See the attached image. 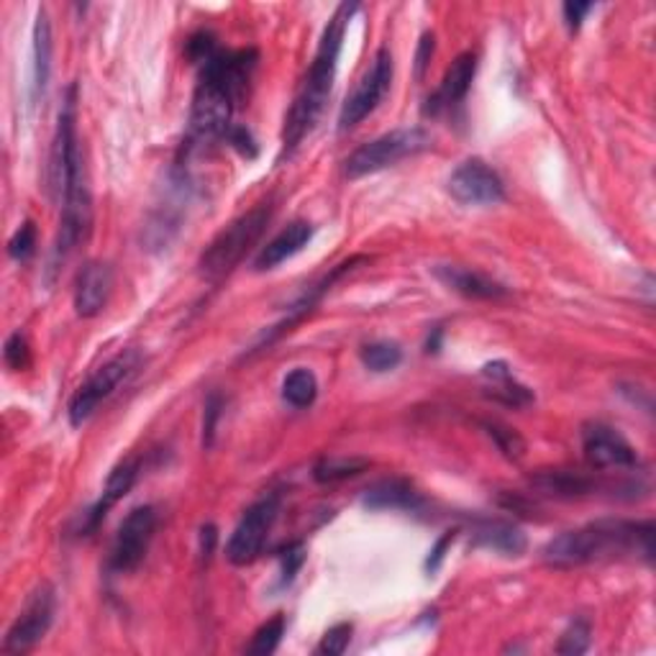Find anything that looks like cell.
Masks as SVG:
<instances>
[{
  "instance_id": "cell-32",
  "label": "cell",
  "mask_w": 656,
  "mask_h": 656,
  "mask_svg": "<svg viewBox=\"0 0 656 656\" xmlns=\"http://www.w3.org/2000/svg\"><path fill=\"white\" fill-rule=\"evenodd\" d=\"M308 549L303 541H293L287 547L279 549V562H283V585H290L295 580V574L300 572V566L306 564Z\"/></svg>"
},
{
  "instance_id": "cell-17",
  "label": "cell",
  "mask_w": 656,
  "mask_h": 656,
  "mask_svg": "<svg viewBox=\"0 0 656 656\" xmlns=\"http://www.w3.org/2000/svg\"><path fill=\"white\" fill-rule=\"evenodd\" d=\"M433 275L449 290L460 293L469 300H500L508 295V287L500 285L498 279L482 275V272L460 267V264H437Z\"/></svg>"
},
{
  "instance_id": "cell-18",
  "label": "cell",
  "mask_w": 656,
  "mask_h": 656,
  "mask_svg": "<svg viewBox=\"0 0 656 656\" xmlns=\"http://www.w3.org/2000/svg\"><path fill=\"white\" fill-rule=\"evenodd\" d=\"M311 239H313V226L306 224V220H295V224L283 228L275 239L267 241V247H262V252L257 254L254 260V270L267 272L279 267V264L293 260L298 252H303Z\"/></svg>"
},
{
  "instance_id": "cell-19",
  "label": "cell",
  "mask_w": 656,
  "mask_h": 656,
  "mask_svg": "<svg viewBox=\"0 0 656 656\" xmlns=\"http://www.w3.org/2000/svg\"><path fill=\"white\" fill-rule=\"evenodd\" d=\"M362 503L370 508V511H416V508H421L424 500L408 480L390 477V480L370 485V488L365 490Z\"/></svg>"
},
{
  "instance_id": "cell-20",
  "label": "cell",
  "mask_w": 656,
  "mask_h": 656,
  "mask_svg": "<svg viewBox=\"0 0 656 656\" xmlns=\"http://www.w3.org/2000/svg\"><path fill=\"white\" fill-rule=\"evenodd\" d=\"M32 59V98L39 100L44 91H47L51 75V26L47 11L36 13Z\"/></svg>"
},
{
  "instance_id": "cell-10",
  "label": "cell",
  "mask_w": 656,
  "mask_h": 656,
  "mask_svg": "<svg viewBox=\"0 0 656 656\" xmlns=\"http://www.w3.org/2000/svg\"><path fill=\"white\" fill-rule=\"evenodd\" d=\"M134 367H136V354L123 351V354H118V357L110 359V362L103 365L98 372L91 374L85 385H80L77 393L72 395L70 408H68L70 424L83 426L87 418L93 416L95 408H98V405L106 401L108 395H114V390L121 385V382L127 380L131 372H134Z\"/></svg>"
},
{
  "instance_id": "cell-30",
  "label": "cell",
  "mask_w": 656,
  "mask_h": 656,
  "mask_svg": "<svg viewBox=\"0 0 656 656\" xmlns=\"http://www.w3.org/2000/svg\"><path fill=\"white\" fill-rule=\"evenodd\" d=\"M3 359H5V365H9V370H13V372H24L26 367L32 365V349H28V338L21 334V331H13V334L5 338Z\"/></svg>"
},
{
  "instance_id": "cell-11",
  "label": "cell",
  "mask_w": 656,
  "mask_h": 656,
  "mask_svg": "<svg viewBox=\"0 0 656 656\" xmlns=\"http://www.w3.org/2000/svg\"><path fill=\"white\" fill-rule=\"evenodd\" d=\"M449 193L464 205H496L505 201L500 175L485 159H467L449 177Z\"/></svg>"
},
{
  "instance_id": "cell-2",
  "label": "cell",
  "mask_w": 656,
  "mask_h": 656,
  "mask_svg": "<svg viewBox=\"0 0 656 656\" xmlns=\"http://www.w3.org/2000/svg\"><path fill=\"white\" fill-rule=\"evenodd\" d=\"M260 62L254 49L216 51L203 64L201 83L190 106V129L195 136H226L231 129L236 103L247 93L252 72Z\"/></svg>"
},
{
  "instance_id": "cell-35",
  "label": "cell",
  "mask_w": 656,
  "mask_h": 656,
  "mask_svg": "<svg viewBox=\"0 0 656 656\" xmlns=\"http://www.w3.org/2000/svg\"><path fill=\"white\" fill-rule=\"evenodd\" d=\"M226 139H228V144H231L234 150H239L241 154H244L247 159H254L257 157V142H254L252 134H249L247 129L231 127V129H228Z\"/></svg>"
},
{
  "instance_id": "cell-9",
  "label": "cell",
  "mask_w": 656,
  "mask_h": 656,
  "mask_svg": "<svg viewBox=\"0 0 656 656\" xmlns=\"http://www.w3.org/2000/svg\"><path fill=\"white\" fill-rule=\"evenodd\" d=\"M154 528H157V513L152 505L134 508L127 518H123L121 528H118L114 549H110L108 566L110 572L129 574L139 570V564L144 562L150 544L154 539Z\"/></svg>"
},
{
  "instance_id": "cell-31",
  "label": "cell",
  "mask_w": 656,
  "mask_h": 656,
  "mask_svg": "<svg viewBox=\"0 0 656 656\" xmlns=\"http://www.w3.org/2000/svg\"><path fill=\"white\" fill-rule=\"evenodd\" d=\"M34 252H36V226L32 224V220H24V224L16 228V234L11 236L9 254H11V260L26 262Z\"/></svg>"
},
{
  "instance_id": "cell-29",
  "label": "cell",
  "mask_w": 656,
  "mask_h": 656,
  "mask_svg": "<svg viewBox=\"0 0 656 656\" xmlns=\"http://www.w3.org/2000/svg\"><path fill=\"white\" fill-rule=\"evenodd\" d=\"M351 633H354L351 623L331 625V629L323 633L321 644L315 646V654H319V656H342L351 644Z\"/></svg>"
},
{
  "instance_id": "cell-5",
  "label": "cell",
  "mask_w": 656,
  "mask_h": 656,
  "mask_svg": "<svg viewBox=\"0 0 656 656\" xmlns=\"http://www.w3.org/2000/svg\"><path fill=\"white\" fill-rule=\"evenodd\" d=\"M429 146L431 136L424 129H395L354 150L344 162V175L349 180H357V177L380 172V169L393 167L397 162L416 157Z\"/></svg>"
},
{
  "instance_id": "cell-23",
  "label": "cell",
  "mask_w": 656,
  "mask_h": 656,
  "mask_svg": "<svg viewBox=\"0 0 656 656\" xmlns=\"http://www.w3.org/2000/svg\"><path fill=\"white\" fill-rule=\"evenodd\" d=\"M365 469H370V460H365V456H321L313 464V480L321 485H334L351 480V477L362 475Z\"/></svg>"
},
{
  "instance_id": "cell-27",
  "label": "cell",
  "mask_w": 656,
  "mask_h": 656,
  "mask_svg": "<svg viewBox=\"0 0 656 656\" xmlns=\"http://www.w3.org/2000/svg\"><path fill=\"white\" fill-rule=\"evenodd\" d=\"M359 357H362L367 370H372V372H390L403 362L401 346L393 344V342L367 344Z\"/></svg>"
},
{
  "instance_id": "cell-37",
  "label": "cell",
  "mask_w": 656,
  "mask_h": 656,
  "mask_svg": "<svg viewBox=\"0 0 656 656\" xmlns=\"http://www.w3.org/2000/svg\"><path fill=\"white\" fill-rule=\"evenodd\" d=\"M593 9H595L593 3H577V0H570V3H564L562 13H564L566 26H570V32H577V28L582 26V21H585V16Z\"/></svg>"
},
{
  "instance_id": "cell-39",
  "label": "cell",
  "mask_w": 656,
  "mask_h": 656,
  "mask_svg": "<svg viewBox=\"0 0 656 656\" xmlns=\"http://www.w3.org/2000/svg\"><path fill=\"white\" fill-rule=\"evenodd\" d=\"M216 541H218V530H216V526H203V530H201V549H203V557H211V551H213V547H216Z\"/></svg>"
},
{
  "instance_id": "cell-15",
  "label": "cell",
  "mask_w": 656,
  "mask_h": 656,
  "mask_svg": "<svg viewBox=\"0 0 656 656\" xmlns=\"http://www.w3.org/2000/svg\"><path fill=\"white\" fill-rule=\"evenodd\" d=\"M139 469H142V462H139V456H129V460H123L114 472H110L108 480H106V488H103L100 500L91 508V511L85 513L83 528H80V530H83V536L95 534V528L100 526L110 508H114L118 500H123L129 496L131 488H134L136 477H139Z\"/></svg>"
},
{
  "instance_id": "cell-33",
  "label": "cell",
  "mask_w": 656,
  "mask_h": 656,
  "mask_svg": "<svg viewBox=\"0 0 656 656\" xmlns=\"http://www.w3.org/2000/svg\"><path fill=\"white\" fill-rule=\"evenodd\" d=\"M216 36H213L211 32H198L188 39V47H186V55L190 62L195 64H205L208 59L216 57Z\"/></svg>"
},
{
  "instance_id": "cell-4",
  "label": "cell",
  "mask_w": 656,
  "mask_h": 656,
  "mask_svg": "<svg viewBox=\"0 0 656 656\" xmlns=\"http://www.w3.org/2000/svg\"><path fill=\"white\" fill-rule=\"evenodd\" d=\"M272 218V208L267 203L257 205V208L241 213L239 218H234L224 231H218L216 239L205 247V252L201 254V262H198V270H201V277L208 279V283H220V279L231 275V272L239 267L241 260H244L249 249H252L260 236L264 234Z\"/></svg>"
},
{
  "instance_id": "cell-36",
  "label": "cell",
  "mask_w": 656,
  "mask_h": 656,
  "mask_svg": "<svg viewBox=\"0 0 656 656\" xmlns=\"http://www.w3.org/2000/svg\"><path fill=\"white\" fill-rule=\"evenodd\" d=\"M456 539V534L454 530H446L444 536H441V539L437 541V547H433L431 551H429V559H426V572L429 574H433L441 566V562H444V557H446V549L452 547V541Z\"/></svg>"
},
{
  "instance_id": "cell-6",
  "label": "cell",
  "mask_w": 656,
  "mask_h": 656,
  "mask_svg": "<svg viewBox=\"0 0 656 656\" xmlns=\"http://www.w3.org/2000/svg\"><path fill=\"white\" fill-rule=\"evenodd\" d=\"M279 515V496H264L257 500L254 505L247 508V513L241 515L239 526L234 528L231 539L226 544V559L234 566H247L260 559L264 544L272 526H275Z\"/></svg>"
},
{
  "instance_id": "cell-34",
  "label": "cell",
  "mask_w": 656,
  "mask_h": 656,
  "mask_svg": "<svg viewBox=\"0 0 656 656\" xmlns=\"http://www.w3.org/2000/svg\"><path fill=\"white\" fill-rule=\"evenodd\" d=\"M220 408H224V401H220L218 393H213L208 401H205V413H203V446L205 449L213 446V437H216V424L220 418Z\"/></svg>"
},
{
  "instance_id": "cell-8",
  "label": "cell",
  "mask_w": 656,
  "mask_h": 656,
  "mask_svg": "<svg viewBox=\"0 0 656 656\" xmlns=\"http://www.w3.org/2000/svg\"><path fill=\"white\" fill-rule=\"evenodd\" d=\"M390 85H393V55H390V49L382 47L372 59V68L359 80L357 91L344 103L342 114H338V131H349L359 127V123L380 106L382 98H385L390 91Z\"/></svg>"
},
{
  "instance_id": "cell-22",
  "label": "cell",
  "mask_w": 656,
  "mask_h": 656,
  "mask_svg": "<svg viewBox=\"0 0 656 656\" xmlns=\"http://www.w3.org/2000/svg\"><path fill=\"white\" fill-rule=\"evenodd\" d=\"M482 374L492 382L490 387V397L492 401L511 405V408H526V405L534 403V393L521 382H515L511 367L505 362H490L482 367Z\"/></svg>"
},
{
  "instance_id": "cell-3",
  "label": "cell",
  "mask_w": 656,
  "mask_h": 656,
  "mask_svg": "<svg viewBox=\"0 0 656 656\" xmlns=\"http://www.w3.org/2000/svg\"><path fill=\"white\" fill-rule=\"evenodd\" d=\"M357 9H359L357 3L338 5L336 13L329 21V26L323 28L319 51H315L311 70H308L303 85H300V91L295 95L293 106L285 116L283 157L298 150L300 142H303V139L313 131L315 121H319L323 114V108H326L331 87H334L346 24H349L351 13Z\"/></svg>"
},
{
  "instance_id": "cell-26",
  "label": "cell",
  "mask_w": 656,
  "mask_h": 656,
  "mask_svg": "<svg viewBox=\"0 0 656 656\" xmlns=\"http://www.w3.org/2000/svg\"><path fill=\"white\" fill-rule=\"evenodd\" d=\"M283 636H285V616L277 613L275 618H270L267 623H262L260 629L254 631V636L247 646V654H254V656L275 654Z\"/></svg>"
},
{
  "instance_id": "cell-16",
  "label": "cell",
  "mask_w": 656,
  "mask_h": 656,
  "mask_svg": "<svg viewBox=\"0 0 656 656\" xmlns=\"http://www.w3.org/2000/svg\"><path fill=\"white\" fill-rule=\"evenodd\" d=\"M114 272L106 262H87L77 275L75 285V313L80 319H95L108 303Z\"/></svg>"
},
{
  "instance_id": "cell-13",
  "label": "cell",
  "mask_w": 656,
  "mask_h": 656,
  "mask_svg": "<svg viewBox=\"0 0 656 656\" xmlns=\"http://www.w3.org/2000/svg\"><path fill=\"white\" fill-rule=\"evenodd\" d=\"M475 72H477V57L472 51H464L449 64V70L441 77V85L437 87V93L429 95L424 106V116H439L444 110L460 106V103L467 98L472 83H475Z\"/></svg>"
},
{
  "instance_id": "cell-21",
  "label": "cell",
  "mask_w": 656,
  "mask_h": 656,
  "mask_svg": "<svg viewBox=\"0 0 656 656\" xmlns=\"http://www.w3.org/2000/svg\"><path fill=\"white\" fill-rule=\"evenodd\" d=\"M477 547L500 551L505 557H521L526 551V536L518 526L505 521H485L475 528Z\"/></svg>"
},
{
  "instance_id": "cell-12",
  "label": "cell",
  "mask_w": 656,
  "mask_h": 656,
  "mask_svg": "<svg viewBox=\"0 0 656 656\" xmlns=\"http://www.w3.org/2000/svg\"><path fill=\"white\" fill-rule=\"evenodd\" d=\"M582 452L593 469H633L639 456L633 446L608 424L582 426Z\"/></svg>"
},
{
  "instance_id": "cell-25",
  "label": "cell",
  "mask_w": 656,
  "mask_h": 656,
  "mask_svg": "<svg viewBox=\"0 0 656 656\" xmlns=\"http://www.w3.org/2000/svg\"><path fill=\"white\" fill-rule=\"evenodd\" d=\"M482 429L488 437L496 441V446L503 452L505 460L511 462H518L526 456V441H523V437L515 429H511V426L500 424V421H485Z\"/></svg>"
},
{
  "instance_id": "cell-28",
  "label": "cell",
  "mask_w": 656,
  "mask_h": 656,
  "mask_svg": "<svg viewBox=\"0 0 656 656\" xmlns=\"http://www.w3.org/2000/svg\"><path fill=\"white\" fill-rule=\"evenodd\" d=\"M589 641H593V629L585 618H577V621L570 623V629L562 633L557 644V654H566V656H577L585 654L589 648Z\"/></svg>"
},
{
  "instance_id": "cell-1",
  "label": "cell",
  "mask_w": 656,
  "mask_h": 656,
  "mask_svg": "<svg viewBox=\"0 0 656 656\" xmlns=\"http://www.w3.org/2000/svg\"><path fill=\"white\" fill-rule=\"evenodd\" d=\"M644 557L654 559V523L606 518L587 526L564 530L544 547V562L557 570H574L603 559Z\"/></svg>"
},
{
  "instance_id": "cell-14",
  "label": "cell",
  "mask_w": 656,
  "mask_h": 656,
  "mask_svg": "<svg viewBox=\"0 0 656 656\" xmlns=\"http://www.w3.org/2000/svg\"><path fill=\"white\" fill-rule=\"evenodd\" d=\"M528 482L539 496L557 500L589 498L600 490V482L593 475L577 469H539L528 477Z\"/></svg>"
},
{
  "instance_id": "cell-24",
  "label": "cell",
  "mask_w": 656,
  "mask_h": 656,
  "mask_svg": "<svg viewBox=\"0 0 656 656\" xmlns=\"http://www.w3.org/2000/svg\"><path fill=\"white\" fill-rule=\"evenodd\" d=\"M315 395H319V380L306 367L293 370L283 382V397L293 408H308V405H313Z\"/></svg>"
},
{
  "instance_id": "cell-38",
  "label": "cell",
  "mask_w": 656,
  "mask_h": 656,
  "mask_svg": "<svg viewBox=\"0 0 656 656\" xmlns=\"http://www.w3.org/2000/svg\"><path fill=\"white\" fill-rule=\"evenodd\" d=\"M433 49H437V39H433V34H424L421 44H418V51H416V75L418 77H424L426 68H429Z\"/></svg>"
},
{
  "instance_id": "cell-7",
  "label": "cell",
  "mask_w": 656,
  "mask_h": 656,
  "mask_svg": "<svg viewBox=\"0 0 656 656\" xmlns=\"http://www.w3.org/2000/svg\"><path fill=\"white\" fill-rule=\"evenodd\" d=\"M55 613H57L55 587H51L49 582H41V585L28 595L26 606L21 608L16 621L11 623L0 652L9 656L32 652V648L49 633L51 623H55Z\"/></svg>"
}]
</instances>
